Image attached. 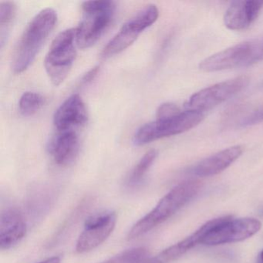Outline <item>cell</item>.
Segmentation results:
<instances>
[{"instance_id": "1", "label": "cell", "mask_w": 263, "mask_h": 263, "mask_svg": "<svg viewBox=\"0 0 263 263\" xmlns=\"http://www.w3.org/2000/svg\"><path fill=\"white\" fill-rule=\"evenodd\" d=\"M201 189L197 180H189L178 184L164 195L157 205L145 216L134 224L129 231V240L139 238L173 216L195 197Z\"/></svg>"}, {"instance_id": "2", "label": "cell", "mask_w": 263, "mask_h": 263, "mask_svg": "<svg viewBox=\"0 0 263 263\" xmlns=\"http://www.w3.org/2000/svg\"><path fill=\"white\" fill-rule=\"evenodd\" d=\"M58 14L51 8L44 9L30 21L23 33L13 58V70L22 73L28 69L54 29Z\"/></svg>"}, {"instance_id": "3", "label": "cell", "mask_w": 263, "mask_h": 263, "mask_svg": "<svg viewBox=\"0 0 263 263\" xmlns=\"http://www.w3.org/2000/svg\"><path fill=\"white\" fill-rule=\"evenodd\" d=\"M263 61V36L246 41L212 55L201 61L200 70L217 72L245 67Z\"/></svg>"}, {"instance_id": "4", "label": "cell", "mask_w": 263, "mask_h": 263, "mask_svg": "<svg viewBox=\"0 0 263 263\" xmlns=\"http://www.w3.org/2000/svg\"><path fill=\"white\" fill-rule=\"evenodd\" d=\"M84 18L76 29V43L79 48L87 49L96 44L111 22L115 13L113 1L83 3Z\"/></svg>"}, {"instance_id": "5", "label": "cell", "mask_w": 263, "mask_h": 263, "mask_svg": "<svg viewBox=\"0 0 263 263\" xmlns=\"http://www.w3.org/2000/svg\"><path fill=\"white\" fill-rule=\"evenodd\" d=\"M202 112L187 110L165 119H156L138 129L134 136L135 145L143 146L166 137L184 133L202 121Z\"/></svg>"}, {"instance_id": "6", "label": "cell", "mask_w": 263, "mask_h": 263, "mask_svg": "<svg viewBox=\"0 0 263 263\" xmlns=\"http://www.w3.org/2000/svg\"><path fill=\"white\" fill-rule=\"evenodd\" d=\"M76 29L60 33L46 56L44 67L52 84L59 86L68 76L76 58Z\"/></svg>"}, {"instance_id": "7", "label": "cell", "mask_w": 263, "mask_h": 263, "mask_svg": "<svg viewBox=\"0 0 263 263\" xmlns=\"http://www.w3.org/2000/svg\"><path fill=\"white\" fill-rule=\"evenodd\" d=\"M159 16L158 7L149 4L134 15L120 29L119 32L109 41L103 50V58L118 54L128 48L141 33L153 25Z\"/></svg>"}, {"instance_id": "8", "label": "cell", "mask_w": 263, "mask_h": 263, "mask_svg": "<svg viewBox=\"0 0 263 263\" xmlns=\"http://www.w3.org/2000/svg\"><path fill=\"white\" fill-rule=\"evenodd\" d=\"M261 227V222L255 218L233 219L231 216H224L206 235L202 244L218 246L243 241L255 235Z\"/></svg>"}, {"instance_id": "9", "label": "cell", "mask_w": 263, "mask_h": 263, "mask_svg": "<svg viewBox=\"0 0 263 263\" xmlns=\"http://www.w3.org/2000/svg\"><path fill=\"white\" fill-rule=\"evenodd\" d=\"M249 82L247 76H240L218 83L194 93L185 107L189 110L200 112L210 110L241 91Z\"/></svg>"}, {"instance_id": "10", "label": "cell", "mask_w": 263, "mask_h": 263, "mask_svg": "<svg viewBox=\"0 0 263 263\" xmlns=\"http://www.w3.org/2000/svg\"><path fill=\"white\" fill-rule=\"evenodd\" d=\"M116 222V214L110 211L99 212L89 217L77 241V252L84 253L98 248L113 232Z\"/></svg>"}, {"instance_id": "11", "label": "cell", "mask_w": 263, "mask_h": 263, "mask_svg": "<svg viewBox=\"0 0 263 263\" xmlns=\"http://www.w3.org/2000/svg\"><path fill=\"white\" fill-rule=\"evenodd\" d=\"M87 118V107L82 98L80 95H73L57 110L53 124L58 132H68L84 125Z\"/></svg>"}, {"instance_id": "12", "label": "cell", "mask_w": 263, "mask_h": 263, "mask_svg": "<svg viewBox=\"0 0 263 263\" xmlns=\"http://www.w3.org/2000/svg\"><path fill=\"white\" fill-rule=\"evenodd\" d=\"M262 7L263 1H235L226 10L224 25L229 30H245L256 20Z\"/></svg>"}, {"instance_id": "13", "label": "cell", "mask_w": 263, "mask_h": 263, "mask_svg": "<svg viewBox=\"0 0 263 263\" xmlns=\"http://www.w3.org/2000/svg\"><path fill=\"white\" fill-rule=\"evenodd\" d=\"M27 224L21 212L8 209L0 220V248L9 249L21 241L27 233Z\"/></svg>"}, {"instance_id": "14", "label": "cell", "mask_w": 263, "mask_h": 263, "mask_svg": "<svg viewBox=\"0 0 263 263\" xmlns=\"http://www.w3.org/2000/svg\"><path fill=\"white\" fill-rule=\"evenodd\" d=\"M243 152L241 146L235 145L221 151L198 163L193 172L199 177H210L218 175L235 162Z\"/></svg>"}, {"instance_id": "15", "label": "cell", "mask_w": 263, "mask_h": 263, "mask_svg": "<svg viewBox=\"0 0 263 263\" xmlns=\"http://www.w3.org/2000/svg\"><path fill=\"white\" fill-rule=\"evenodd\" d=\"M55 163L64 166L71 163L79 151V138L74 130L59 132L49 147Z\"/></svg>"}, {"instance_id": "16", "label": "cell", "mask_w": 263, "mask_h": 263, "mask_svg": "<svg viewBox=\"0 0 263 263\" xmlns=\"http://www.w3.org/2000/svg\"><path fill=\"white\" fill-rule=\"evenodd\" d=\"M224 218V216L221 217V218H215L208 221L187 238L162 251L160 254V258L162 261H171L182 256L187 251L190 250L199 243H202L203 240L209 232L218 223L221 222Z\"/></svg>"}, {"instance_id": "17", "label": "cell", "mask_w": 263, "mask_h": 263, "mask_svg": "<svg viewBox=\"0 0 263 263\" xmlns=\"http://www.w3.org/2000/svg\"><path fill=\"white\" fill-rule=\"evenodd\" d=\"M16 10L14 3L4 2L0 4V42L2 48L10 34Z\"/></svg>"}, {"instance_id": "18", "label": "cell", "mask_w": 263, "mask_h": 263, "mask_svg": "<svg viewBox=\"0 0 263 263\" xmlns=\"http://www.w3.org/2000/svg\"><path fill=\"white\" fill-rule=\"evenodd\" d=\"M45 99L36 92H25L19 101V110L24 116H31L44 106Z\"/></svg>"}, {"instance_id": "19", "label": "cell", "mask_w": 263, "mask_h": 263, "mask_svg": "<svg viewBox=\"0 0 263 263\" xmlns=\"http://www.w3.org/2000/svg\"><path fill=\"white\" fill-rule=\"evenodd\" d=\"M157 155H158V153L156 151L152 150L149 151L141 158L139 162L137 164L135 168L132 171V175L129 178V182L130 184H135L141 181V180L144 178V175L150 168L151 166L153 164L154 161L156 159Z\"/></svg>"}, {"instance_id": "20", "label": "cell", "mask_w": 263, "mask_h": 263, "mask_svg": "<svg viewBox=\"0 0 263 263\" xmlns=\"http://www.w3.org/2000/svg\"><path fill=\"white\" fill-rule=\"evenodd\" d=\"M149 255L145 248L129 249L101 263H138L141 258Z\"/></svg>"}, {"instance_id": "21", "label": "cell", "mask_w": 263, "mask_h": 263, "mask_svg": "<svg viewBox=\"0 0 263 263\" xmlns=\"http://www.w3.org/2000/svg\"><path fill=\"white\" fill-rule=\"evenodd\" d=\"M181 110L178 106L171 103L161 104L157 110L156 119H165L172 118L181 113Z\"/></svg>"}, {"instance_id": "22", "label": "cell", "mask_w": 263, "mask_h": 263, "mask_svg": "<svg viewBox=\"0 0 263 263\" xmlns=\"http://www.w3.org/2000/svg\"><path fill=\"white\" fill-rule=\"evenodd\" d=\"M261 122H263V105L258 107L249 116L246 117L241 122V125L247 127V126L255 125Z\"/></svg>"}, {"instance_id": "23", "label": "cell", "mask_w": 263, "mask_h": 263, "mask_svg": "<svg viewBox=\"0 0 263 263\" xmlns=\"http://www.w3.org/2000/svg\"><path fill=\"white\" fill-rule=\"evenodd\" d=\"M100 67L98 66L97 67H93V68L90 69L88 72L85 73L83 77L82 80H81V82H82L83 84H89V83L91 82L92 81L95 79L97 76H98V73H99Z\"/></svg>"}, {"instance_id": "24", "label": "cell", "mask_w": 263, "mask_h": 263, "mask_svg": "<svg viewBox=\"0 0 263 263\" xmlns=\"http://www.w3.org/2000/svg\"><path fill=\"white\" fill-rule=\"evenodd\" d=\"M138 263H164V261L160 258L150 257L149 255H147L144 258H141Z\"/></svg>"}, {"instance_id": "25", "label": "cell", "mask_w": 263, "mask_h": 263, "mask_svg": "<svg viewBox=\"0 0 263 263\" xmlns=\"http://www.w3.org/2000/svg\"><path fill=\"white\" fill-rule=\"evenodd\" d=\"M38 263H61V258L58 256H53L51 257V258H47V259Z\"/></svg>"}, {"instance_id": "26", "label": "cell", "mask_w": 263, "mask_h": 263, "mask_svg": "<svg viewBox=\"0 0 263 263\" xmlns=\"http://www.w3.org/2000/svg\"><path fill=\"white\" fill-rule=\"evenodd\" d=\"M256 263H263V250L261 251L258 254V258H257Z\"/></svg>"}, {"instance_id": "27", "label": "cell", "mask_w": 263, "mask_h": 263, "mask_svg": "<svg viewBox=\"0 0 263 263\" xmlns=\"http://www.w3.org/2000/svg\"><path fill=\"white\" fill-rule=\"evenodd\" d=\"M261 215H263V210H262V211H261Z\"/></svg>"}, {"instance_id": "28", "label": "cell", "mask_w": 263, "mask_h": 263, "mask_svg": "<svg viewBox=\"0 0 263 263\" xmlns=\"http://www.w3.org/2000/svg\"><path fill=\"white\" fill-rule=\"evenodd\" d=\"M262 87H263V83H262Z\"/></svg>"}]
</instances>
